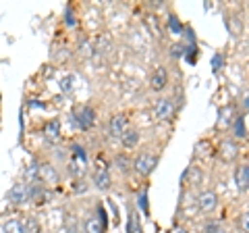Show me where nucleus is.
Returning a JSON list of instances; mask_svg holds the SVG:
<instances>
[{
  "mask_svg": "<svg viewBox=\"0 0 249 233\" xmlns=\"http://www.w3.org/2000/svg\"><path fill=\"white\" fill-rule=\"evenodd\" d=\"M25 179H27L29 183L40 181V165H37V162H31V167L25 171Z\"/></svg>",
  "mask_w": 249,
  "mask_h": 233,
  "instance_id": "19",
  "label": "nucleus"
},
{
  "mask_svg": "<svg viewBox=\"0 0 249 233\" xmlns=\"http://www.w3.org/2000/svg\"><path fill=\"white\" fill-rule=\"evenodd\" d=\"M137 202H139V206H142V211L147 214V211H150V208H147V194H145V192L139 194V196H137Z\"/></svg>",
  "mask_w": 249,
  "mask_h": 233,
  "instance_id": "30",
  "label": "nucleus"
},
{
  "mask_svg": "<svg viewBox=\"0 0 249 233\" xmlns=\"http://www.w3.org/2000/svg\"><path fill=\"white\" fill-rule=\"evenodd\" d=\"M166 83H168V73H166V69H164V67H158V69H156V71L152 73V77H150L152 90H164Z\"/></svg>",
  "mask_w": 249,
  "mask_h": 233,
  "instance_id": "8",
  "label": "nucleus"
},
{
  "mask_svg": "<svg viewBox=\"0 0 249 233\" xmlns=\"http://www.w3.org/2000/svg\"><path fill=\"white\" fill-rule=\"evenodd\" d=\"M23 225H25V231H27V233H36V231H37V221L34 219V216L25 219V223H23Z\"/></svg>",
  "mask_w": 249,
  "mask_h": 233,
  "instance_id": "27",
  "label": "nucleus"
},
{
  "mask_svg": "<svg viewBox=\"0 0 249 233\" xmlns=\"http://www.w3.org/2000/svg\"><path fill=\"white\" fill-rule=\"evenodd\" d=\"M156 165H158V158H156L154 154H139V156L135 158V162H133V169L139 175L147 177L156 169Z\"/></svg>",
  "mask_w": 249,
  "mask_h": 233,
  "instance_id": "3",
  "label": "nucleus"
},
{
  "mask_svg": "<svg viewBox=\"0 0 249 233\" xmlns=\"http://www.w3.org/2000/svg\"><path fill=\"white\" fill-rule=\"evenodd\" d=\"M83 229H85V233H104V229H106V213H104L102 206L98 208V216H88V219H85Z\"/></svg>",
  "mask_w": 249,
  "mask_h": 233,
  "instance_id": "2",
  "label": "nucleus"
},
{
  "mask_svg": "<svg viewBox=\"0 0 249 233\" xmlns=\"http://www.w3.org/2000/svg\"><path fill=\"white\" fill-rule=\"evenodd\" d=\"M58 131H60V123L58 121H50V123H46V127H44V136H46L48 142H56Z\"/></svg>",
  "mask_w": 249,
  "mask_h": 233,
  "instance_id": "13",
  "label": "nucleus"
},
{
  "mask_svg": "<svg viewBox=\"0 0 249 233\" xmlns=\"http://www.w3.org/2000/svg\"><path fill=\"white\" fill-rule=\"evenodd\" d=\"M235 179H237V188H239L241 192H247V190H249V165L241 167V169L237 171Z\"/></svg>",
  "mask_w": 249,
  "mask_h": 233,
  "instance_id": "12",
  "label": "nucleus"
},
{
  "mask_svg": "<svg viewBox=\"0 0 249 233\" xmlns=\"http://www.w3.org/2000/svg\"><path fill=\"white\" fill-rule=\"evenodd\" d=\"M73 123L83 131H88L89 127H93V123H96V113H93V108L91 106L77 108V111L73 113Z\"/></svg>",
  "mask_w": 249,
  "mask_h": 233,
  "instance_id": "1",
  "label": "nucleus"
},
{
  "mask_svg": "<svg viewBox=\"0 0 249 233\" xmlns=\"http://www.w3.org/2000/svg\"><path fill=\"white\" fill-rule=\"evenodd\" d=\"M231 116H232V106H227V111H222L220 113V121H218V125H224V127H227V125H231Z\"/></svg>",
  "mask_w": 249,
  "mask_h": 233,
  "instance_id": "25",
  "label": "nucleus"
},
{
  "mask_svg": "<svg viewBox=\"0 0 249 233\" xmlns=\"http://www.w3.org/2000/svg\"><path fill=\"white\" fill-rule=\"evenodd\" d=\"M2 233H27L25 231V225L23 221H17V219H11L2 225Z\"/></svg>",
  "mask_w": 249,
  "mask_h": 233,
  "instance_id": "14",
  "label": "nucleus"
},
{
  "mask_svg": "<svg viewBox=\"0 0 249 233\" xmlns=\"http://www.w3.org/2000/svg\"><path fill=\"white\" fill-rule=\"evenodd\" d=\"M73 85H75V75H65V77L60 79V90L65 92V94L73 90Z\"/></svg>",
  "mask_w": 249,
  "mask_h": 233,
  "instance_id": "24",
  "label": "nucleus"
},
{
  "mask_svg": "<svg viewBox=\"0 0 249 233\" xmlns=\"http://www.w3.org/2000/svg\"><path fill=\"white\" fill-rule=\"evenodd\" d=\"M93 50L100 52V54H106L110 50V40H108V36H100L96 40V46H93Z\"/></svg>",
  "mask_w": 249,
  "mask_h": 233,
  "instance_id": "20",
  "label": "nucleus"
},
{
  "mask_svg": "<svg viewBox=\"0 0 249 233\" xmlns=\"http://www.w3.org/2000/svg\"><path fill=\"white\" fill-rule=\"evenodd\" d=\"M235 136L237 137H245V123L241 116H235Z\"/></svg>",
  "mask_w": 249,
  "mask_h": 233,
  "instance_id": "26",
  "label": "nucleus"
},
{
  "mask_svg": "<svg viewBox=\"0 0 249 233\" xmlns=\"http://www.w3.org/2000/svg\"><path fill=\"white\" fill-rule=\"evenodd\" d=\"M154 113H156V116H158V119L170 121V116H173V113H175V106H173V102H170L168 98H162V100H158V102H156Z\"/></svg>",
  "mask_w": 249,
  "mask_h": 233,
  "instance_id": "7",
  "label": "nucleus"
},
{
  "mask_svg": "<svg viewBox=\"0 0 249 233\" xmlns=\"http://www.w3.org/2000/svg\"><path fill=\"white\" fill-rule=\"evenodd\" d=\"M183 179H185V181H189L191 185H199V183H201V171H199L197 167H189V169L185 171Z\"/></svg>",
  "mask_w": 249,
  "mask_h": 233,
  "instance_id": "15",
  "label": "nucleus"
},
{
  "mask_svg": "<svg viewBox=\"0 0 249 233\" xmlns=\"http://www.w3.org/2000/svg\"><path fill=\"white\" fill-rule=\"evenodd\" d=\"M147 25L152 27V32H154V36H156V38H162L160 27H156V17H154V15H150V17H147Z\"/></svg>",
  "mask_w": 249,
  "mask_h": 233,
  "instance_id": "31",
  "label": "nucleus"
},
{
  "mask_svg": "<svg viewBox=\"0 0 249 233\" xmlns=\"http://www.w3.org/2000/svg\"><path fill=\"white\" fill-rule=\"evenodd\" d=\"M27 200H29V185L25 183L13 185L9 192V202H13V204H25Z\"/></svg>",
  "mask_w": 249,
  "mask_h": 233,
  "instance_id": "5",
  "label": "nucleus"
},
{
  "mask_svg": "<svg viewBox=\"0 0 249 233\" xmlns=\"http://www.w3.org/2000/svg\"><path fill=\"white\" fill-rule=\"evenodd\" d=\"M173 233H189V231H187L185 227H175V229H173Z\"/></svg>",
  "mask_w": 249,
  "mask_h": 233,
  "instance_id": "33",
  "label": "nucleus"
},
{
  "mask_svg": "<svg viewBox=\"0 0 249 233\" xmlns=\"http://www.w3.org/2000/svg\"><path fill=\"white\" fill-rule=\"evenodd\" d=\"M124 131H127V116L124 115H116L110 119V125H108V134L112 137H123Z\"/></svg>",
  "mask_w": 249,
  "mask_h": 233,
  "instance_id": "6",
  "label": "nucleus"
},
{
  "mask_svg": "<svg viewBox=\"0 0 249 233\" xmlns=\"http://www.w3.org/2000/svg\"><path fill=\"white\" fill-rule=\"evenodd\" d=\"M216 233H229V231H224V229H220V231H216Z\"/></svg>",
  "mask_w": 249,
  "mask_h": 233,
  "instance_id": "35",
  "label": "nucleus"
},
{
  "mask_svg": "<svg viewBox=\"0 0 249 233\" xmlns=\"http://www.w3.org/2000/svg\"><path fill=\"white\" fill-rule=\"evenodd\" d=\"M237 154H239L237 144L231 142V139H224L222 146H220V158H222L224 162H232V160L237 158Z\"/></svg>",
  "mask_w": 249,
  "mask_h": 233,
  "instance_id": "9",
  "label": "nucleus"
},
{
  "mask_svg": "<svg viewBox=\"0 0 249 233\" xmlns=\"http://www.w3.org/2000/svg\"><path fill=\"white\" fill-rule=\"evenodd\" d=\"M71 152H73V160H77V162H81V165H85V160H88V154H85V150L81 148V146L73 144Z\"/></svg>",
  "mask_w": 249,
  "mask_h": 233,
  "instance_id": "21",
  "label": "nucleus"
},
{
  "mask_svg": "<svg viewBox=\"0 0 249 233\" xmlns=\"http://www.w3.org/2000/svg\"><path fill=\"white\" fill-rule=\"evenodd\" d=\"M197 206H199V211L206 213V214L212 213L214 208L218 206V196H216L212 190H204V192H201L199 196H197Z\"/></svg>",
  "mask_w": 249,
  "mask_h": 233,
  "instance_id": "4",
  "label": "nucleus"
},
{
  "mask_svg": "<svg viewBox=\"0 0 249 233\" xmlns=\"http://www.w3.org/2000/svg\"><path fill=\"white\" fill-rule=\"evenodd\" d=\"M224 63V60H222V57H220V54H216V57L212 58V65H214V69H218V67H220Z\"/></svg>",
  "mask_w": 249,
  "mask_h": 233,
  "instance_id": "32",
  "label": "nucleus"
},
{
  "mask_svg": "<svg viewBox=\"0 0 249 233\" xmlns=\"http://www.w3.org/2000/svg\"><path fill=\"white\" fill-rule=\"evenodd\" d=\"M127 233H142V225H139V214L131 213L127 221Z\"/></svg>",
  "mask_w": 249,
  "mask_h": 233,
  "instance_id": "18",
  "label": "nucleus"
},
{
  "mask_svg": "<svg viewBox=\"0 0 249 233\" xmlns=\"http://www.w3.org/2000/svg\"><path fill=\"white\" fill-rule=\"evenodd\" d=\"M93 183H96L100 190H108V188H110V175H108L106 167H98L96 169V173H93Z\"/></svg>",
  "mask_w": 249,
  "mask_h": 233,
  "instance_id": "10",
  "label": "nucleus"
},
{
  "mask_svg": "<svg viewBox=\"0 0 249 233\" xmlns=\"http://www.w3.org/2000/svg\"><path fill=\"white\" fill-rule=\"evenodd\" d=\"M239 227L243 229L245 233H249V211L241 214V219H239Z\"/></svg>",
  "mask_w": 249,
  "mask_h": 233,
  "instance_id": "29",
  "label": "nucleus"
},
{
  "mask_svg": "<svg viewBox=\"0 0 249 233\" xmlns=\"http://www.w3.org/2000/svg\"><path fill=\"white\" fill-rule=\"evenodd\" d=\"M65 19H67V25H69V27L77 25V19H75V15H73V9H71V6H67V11H65Z\"/></svg>",
  "mask_w": 249,
  "mask_h": 233,
  "instance_id": "28",
  "label": "nucleus"
},
{
  "mask_svg": "<svg viewBox=\"0 0 249 233\" xmlns=\"http://www.w3.org/2000/svg\"><path fill=\"white\" fill-rule=\"evenodd\" d=\"M114 162H116V167H119L123 173H127V171L131 169V160L127 158V154H119V156L114 158Z\"/></svg>",
  "mask_w": 249,
  "mask_h": 233,
  "instance_id": "23",
  "label": "nucleus"
},
{
  "mask_svg": "<svg viewBox=\"0 0 249 233\" xmlns=\"http://www.w3.org/2000/svg\"><path fill=\"white\" fill-rule=\"evenodd\" d=\"M40 181H56V173L50 165H40Z\"/></svg>",
  "mask_w": 249,
  "mask_h": 233,
  "instance_id": "17",
  "label": "nucleus"
},
{
  "mask_svg": "<svg viewBox=\"0 0 249 233\" xmlns=\"http://www.w3.org/2000/svg\"><path fill=\"white\" fill-rule=\"evenodd\" d=\"M121 139H123L124 148H133V146H137V142H139V134H137L135 129H127Z\"/></svg>",
  "mask_w": 249,
  "mask_h": 233,
  "instance_id": "16",
  "label": "nucleus"
},
{
  "mask_svg": "<svg viewBox=\"0 0 249 233\" xmlns=\"http://www.w3.org/2000/svg\"><path fill=\"white\" fill-rule=\"evenodd\" d=\"M29 200H34L36 204H46L48 200V192L44 190V185H29Z\"/></svg>",
  "mask_w": 249,
  "mask_h": 233,
  "instance_id": "11",
  "label": "nucleus"
},
{
  "mask_svg": "<svg viewBox=\"0 0 249 233\" xmlns=\"http://www.w3.org/2000/svg\"><path fill=\"white\" fill-rule=\"evenodd\" d=\"M245 108H247V111H249V96H247V100H245Z\"/></svg>",
  "mask_w": 249,
  "mask_h": 233,
  "instance_id": "34",
  "label": "nucleus"
},
{
  "mask_svg": "<svg viewBox=\"0 0 249 233\" xmlns=\"http://www.w3.org/2000/svg\"><path fill=\"white\" fill-rule=\"evenodd\" d=\"M168 27H170V32H173L175 36L183 34V25H181V21H178L175 15H170V17H168Z\"/></svg>",
  "mask_w": 249,
  "mask_h": 233,
  "instance_id": "22",
  "label": "nucleus"
}]
</instances>
